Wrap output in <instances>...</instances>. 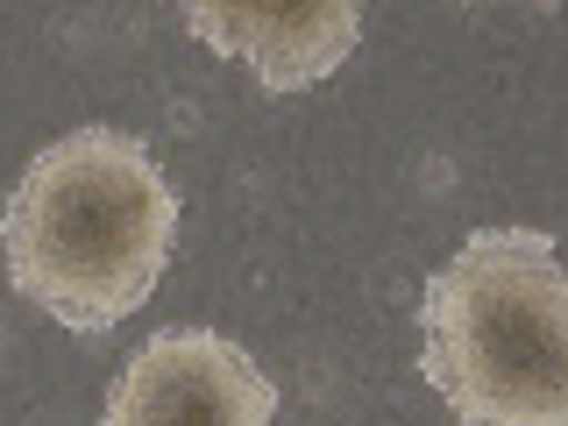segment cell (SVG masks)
<instances>
[{
    "label": "cell",
    "instance_id": "4",
    "mask_svg": "<svg viewBox=\"0 0 568 426\" xmlns=\"http://www.w3.org/2000/svg\"><path fill=\"white\" fill-rule=\"evenodd\" d=\"M185 29L221 58H242L263 93H306L355 58L363 8L355 0H298V8H248V0H192Z\"/></svg>",
    "mask_w": 568,
    "mask_h": 426
},
{
    "label": "cell",
    "instance_id": "1",
    "mask_svg": "<svg viewBox=\"0 0 568 426\" xmlns=\"http://www.w3.org/2000/svg\"><path fill=\"white\" fill-rule=\"evenodd\" d=\"M178 248V192L150 142L121 129H71L29 156L8 206V271L71 334L129 320Z\"/></svg>",
    "mask_w": 568,
    "mask_h": 426
},
{
    "label": "cell",
    "instance_id": "3",
    "mask_svg": "<svg viewBox=\"0 0 568 426\" xmlns=\"http://www.w3.org/2000/svg\"><path fill=\"white\" fill-rule=\"evenodd\" d=\"M277 384L213 327H164L106 390V426H271Z\"/></svg>",
    "mask_w": 568,
    "mask_h": 426
},
{
    "label": "cell",
    "instance_id": "2",
    "mask_svg": "<svg viewBox=\"0 0 568 426\" xmlns=\"http://www.w3.org/2000/svg\"><path fill=\"white\" fill-rule=\"evenodd\" d=\"M419 369L462 426L568 419V271L540 227H476L426 277Z\"/></svg>",
    "mask_w": 568,
    "mask_h": 426
}]
</instances>
